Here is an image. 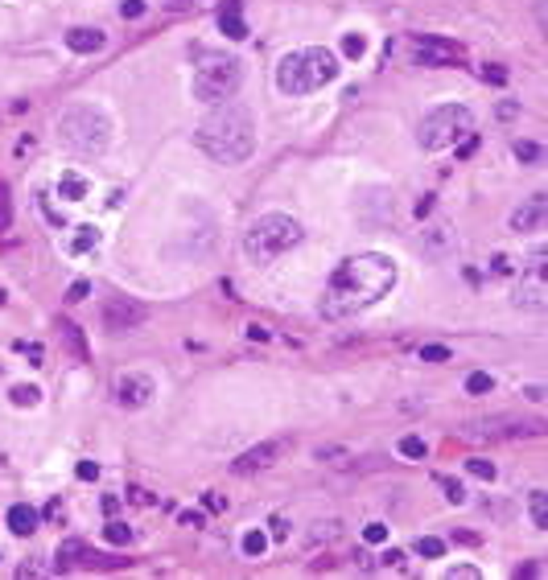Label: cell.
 Masks as SVG:
<instances>
[{
  "mask_svg": "<svg viewBox=\"0 0 548 580\" xmlns=\"http://www.w3.org/2000/svg\"><path fill=\"white\" fill-rule=\"evenodd\" d=\"M396 260L392 256H379V251H359V256H347L338 268L330 272L326 288H321L318 309L326 321H347L355 313L371 309L375 301H383L392 288H396Z\"/></svg>",
  "mask_w": 548,
  "mask_h": 580,
  "instance_id": "obj_1",
  "label": "cell"
},
{
  "mask_svg": "<svg viewBox=\"0 0 548 580\" xmlns=\"http://www.w3.org/2000/svg\"><path fill=\"white\" fill-rule=\"evenodd\" d=\"M194 144L219 165H243L252 157V148H256V120H252L248 103L219 99V107L198 124Z\"/></svg>",
  "mask_w": 548,
  "mask_h": 580,
  "instance_id": "obj_2",
  "label": "cell"
},
{
  "mask_svg": "<svg viewBox=\"0 0 548 580\" xmlns=\"http://www.w3.org/2000/svg\"><path fill=\"white\" fill-rule=\"evenodd\" d=\"M338 54L326 49V45H301V49H289L276 66V87L284 95H314L326 83L338 79Z\"/></svg>",
  "mask_w": 548,
  "mask_h": 580,
  "instance_id": "obj_3",
  "label": "cell"
},
{
  "mask_svg": "<svg viewBox=\"0 0 548 580\" xmlns=\"http://www.w3.org/2000/svg\"><path fill=\"white\" fill-rule=\"evenodd\" d=\"M58 140H62L70 152H79V157H103L107 144H112V120H107L99 107H91V103H79V107L62 111V120H58Z\"/></svg>",
  "mask_w": 548,
  "mask_h": 580,
  "instance_id": "obj_4",
  "label": "cell"
},
{
  "mask_svg": "<svg viewBox=\"0 0 548 580\" xmlns=\"http://www.w3.org/2000/svg\"><path fill=\"white\" fill-rule=\"evenodd\" d=\"M301 239H305L301 223L273 210V214H260L256 223L248 226V235H243V251H248L256 264H273V260H280L284 251H293Z\"/></svg>",
  "mask_w": 548,
  "mask_h": 580,
  "instance_id": "obj_5",
  "label": "cell"
},
{
  "mask_svg": "<svg viewBox=\"0 0 548 580\" xmlns=\"http://www.w3.org/2000/svg\"><path fill=\"white\" fill-rule=\"evenodd\" d=\"M243 83V62L235 54H198V66H194V95L206 99V103H219V99H231Z\"/></svg>",
  "mask_w": 548,
  "mask_h": 580,
  "instance_id": "obj_6",
  "label": "cell"
},
{
  "mask_svg": "<svg viewBox=\"0 0 548 580\" xmlns=\"http://www.w3.org/2000/svg\"><path fill=\"white\" fill-rule=\"evenodd\" d=\"M470 132H474V116H470V107H462V103H441V107H433V111L420 120L416 140H420L425 152H441V148L457 144L462 136H470Z\"/></svg>",
  "mask_w": 548,
  "mask_h": 580,
  "instance_id": "obj_7",
  "label": "cell"
},
{
  "mask_svg": "<svg viewBox=\"0 0 548 580\" xmlns=\"http://www.w3.org/2000/svg\"><path fill=\"white\" fill-rule=\"evenodd\" d=\"M149 321V309L132 301V297H112L107 305H103V329H112V334H128V329H140Z\"/></svg>",
  "mask_w": 548,
  "mask_h": 580,
  "instance_id": "obj_8",
  "label": "cell"
},
{
  "mask_svg": "<svg viewBox=\"0 0 548 580\" xmlns=\"http://www.w3.org/2000/svg\"><path fill=\"white\" fill-rule=\"evenodd\" d=\"M412 58L416 66H450L462 58V45L450 38H433V33H416L412 38Z\"/></svg>",
  "mask_w": 548,
  "mask_h": 580,
  "instance_id": "obj_9",
  "label": "cell"
},
{
  "mask_svg": "<svg viewBox=\"0 0 548 580\" xmlns=\"http://www.w3.org/2000/svg\"><path fill=\"white\" fill-rule=\"evenodd\" d=\"M153 395H157L153 375L128 370V375H120V379H116V403H120V407H144Z\"/></svg>",
  "mask_w": 548,
  "mask_h": 580,
  "instance_id": "obj_10",
  "label": "cell"
},
{
  "mask_svg": "<svg viewBox=\"0 0 548 580\" xmlns=\"http://www.w3.org/2000/svg\"><path fill=\"white\" fill-rule=\"evenodd\" d=\"M280 453H284V441H264V445L239 453V457L231 461V473H256V469H268V465H276Z\"/></svg>",
  "mask_w": 548,
  "mask_h": 580,
  "instance_id": "obj_11",
  "label": "cell"
},
{
  "mask_svg": "<svg viewBox=\"0 0 548 580\" xmlns=\"http://www.w3.org/2000/svg\"><path fill=\"white\" fill-rule=\"evenodd\" d=\"M545 297H548V284H545V272L532 268L524 280H519V288H515V305L519 309H545Z\"/></svg>",
  "mask_w": 548,
  "mask_h": 580,
  "instance_id": "obj_12",
  "label": "cell"
},
{
  "mask_svg": "<svg viewBox=\"0 0 548 580\" xmlns=\"http://www.w3.org/2000/svg\"><path fill=\"white\" fill-rule=\"evenodd\" d=\"M215 21H219V33H223V38H231V42H243V38H248L243 0H223V4H219V13H215Z\"/></svg>",
  "mask_w": 548,
  "mask_h": 580,
  "instance_id": "obj_13",
  "label": "cell"
},
{
  "mask_svg": "<svg viewBox=\"0 0 548 580\" xmlns=\"http://www.w3.org/2000/svg\"><path fill=\"white\" fill-rule=\"evenodd\" d=\"M540 226H545V194H536V198H528L524 206L511 210V230L515 235H528V230H540Z\"/></svg>",
  "mask_w": 548,
  "mask_h": 580,
  "instance_id": "obj_14",
  "label": "cell"
},
{
  "mask_svg": "<svg viewBox=\"0 0 548 580\" xmlns=\"http://www.w3.org/2000/svg\"><path fill=\"white\" fill-rule=\"evenodd\" d=\"M4 523H8V531H13V535H33V531H38V523H42V515H38L29 502H13V506H8V515H4Z\"/></svg>",
  "mask_w": 548,
  "mask_h": 580,
  "instance_id": "obj_15",
  "label": "cell"
},
{
  "mask_svg": "<svg viewBox=\"0 0 548 580\" xmlns=\"http://www.w3.org/2000/svg\"><path fill=\"white\" fill-rule=\"evenodd\" d=\"M99 243H103V230L91 226V223H83V226H75L66 251H70V256H91V251H99Z\"/></svg>",
  "mask_w": 548,
  "mask_h": 580,
  "instance_id": "obj_16",
  "label": "cell"
},
{
  "mask_svg": "<svg viewBox=\"0 0 548 580\" xmlns=\"http://www.w3.org/2000/svg\"><path fill=\"white\" fill-rule=\"evenodd\" d=\"M103 29H87V25H79V29H66V45L75 49V54H99L103 49Z\"/></svg>",
  "mask_w": 548,
  "mask_h": 580,
  "instance_id": "obj_17",
  "label": "cell"
},
{
  "mask_svg": "<svg viewBox=\"0 0 548 580\" xmlns=\"http://www.w3.org/2000/svg\"><path fill=\"white\" fill-rule=\"evenodd\" d=\"M454 251V230L450 226H429L425 230V256L429 260H446Z\"/></svg>",
  "mask_w": 548,
  "mask_h": 580,
  "instance_id": "obj_18",
  "label": "cell"
},
{
  "mask_svg": "<svg viewBox=\"0 0 548 580\" xmlns=\"http://www.w3.org/2000/svg\"><path fill=\"white\" fill-rule=\"evenodd\" d=\"M87 194H91V181L79 178L75 169H66V173L58 178V198H66V202H83Z\"/></svg>",
  "mask_w": 548,
  "mask_h": 580,
  "instance_id": "obj_19",
  "label": "cell"
},
{
  "mask_svg": "<svg viewBox=\"0 0 548 580\" xmlns=\"http://www.w3.org/2000/svg\"><path fill=\"white\" fill-rule=\"evenodd\" d=\"M528 510H532V527L536 531H548V494L545 490L528 494Z\"/></svg>",
  "mask_w": 548,
  "mask_h": 580,
  "instance_id": "obj_20",
  "label": "cell"
},
{
  "mask_svg": "<svg viewBox=\"0 0 548 580\" xmlns=\"http://www.w3.org/2000/svg\"><path fill=\"white\" fill-rule=\"evenodd\" d=\"M239 547H243L248 560H260V556L268 551V535H264V531H248V535L239 539Z\"/></svg>",
  "mask_w": 548,
  "mask_h": 580,
  "instance_id": "obj_21",
  "label": "cell"
},
{
  "mask_svg": "<svg viewBox=\"0 0 548 580\" xmlns=\"http://www.w3.org/2000/svg\"><path fill=\"white\" fill-rule=\"evenodd\" d=\"M58 329H62V338L70 342V350H75V358H87V342H83V329H79L75 321H58Z\"/></svg>",
  "mask_w": 548,
  "mask_h": 580,
  "instance_id": "obj_22",
  "label": "cell"
},
{
  "mask_svg": "<svg viewBox=\"0 0 548 580\" xmlns=\"http://www.w3.org/2000/svg\"><path fill=\"white\" fill-rule=\"evenodd\" d=\"M412 547H416L425 560H441V556H446V543H441L437 535H420L416 543H412Z\"/></svg>",
  "mask_w": 548,
  "mask_h": 580,
  "instance_id": "obj_23",
  "label": "cell"
},
{
  "mask_svg": "<svg viewBox=\"0 0 548 580\" xmlns=\"http://www.w3.org/2000/svg\"><path fill=\"white\" fill-rule=\"evenodd\" d=\"M511 152H515V161H524V165H536V161H540V144H536V140H515Z\"/></svg>",
  "mask_w": 548,
  "mask_h": 580,
  "instance_id": "obj_24",
  "label": "cell"
},
{
  "mask_svg": "<svg viewBox=\"0 0 548 580\" xmlns=\"http://www.w3.org/2000/svg\"><path fill=\"white\" fill-rule=\"evenodd\" d=\"M8 400L17 403V407H33V403L42 400V387H33V383L25 387V383H21V387H13V391H8Z\"/></svg>",
  "mask_w": 548,
  "mask_h": 580,
  "instance_id": "obj_25",
  "label": "cell"
},
{
  "mask_svg": "<svg viewBox=\"0 0 548 580\" xmlns=\"http://www.w3.org/2000/svg\"><path fill=\"white\" fill-rule=\"evenodd\" d=\"M466 469H470L474 478H482V482H495V473H499V469H495V461H487V457H470V461H466Z\"/></svg>",
  "mask_w": 548,
  "mask_h": 580,
  "instance_id": "obj_26",
  "label": "cell"
},
{
  "mask_svg": "<svg viewBox=\"0 0 548 580\" xmlns=\"http://www.w3.org/2000/svg\"><path fill=\"white\" fill-rule=\"evenodd\" d=\"M425 453H429V445H425L420 437H400V457H409V461H425Z\"/></svg>",
  "mask_w": 548,
  "mask_h": 580,
  "instance_id": "obj_27",
  "label": "cell"
},
{
  "mask_svg": "<svg viewBox=\"0 0 548 580\" xmlns=\"http://www.w3.org/2000/svg\"><path fill=\"white\" fill-rule=\"evenodd\" d=\"M103 539H107V543H116V547H128V543H132V531H128L124 523H116V519H112V523L103 527Z\"/></svg>",
  "mask_w": 548,
  "mask_h": 580,
  "instance_id": "obj_28",
  "label": "cell"
},
{
  "mask_svg": "<svg viewBox=\"0 0 548 580\" xmlns=\"http://www.w3.org/2000/svg\"><path fill=\"white\" fill-rule=\"evenodd\" d=\"M491 387H495V379H491L487 370H474V375L466 379V391H470V395H487Z\"/></svg>",
  "mask_w": 548,
  "mask_h": 580,
  "instance_id": "obj_29",
  "label": "cell"
},
{
  "mask_svg": "<svg viewBox=\"0 0 548 580\" xmlns=\"http://www.w3.org/2000/svg\"><path fill=\"white\" fill-rule=\"evenodd\" d=\"M437 486L446 490V502H454V506L466 502V486H462V482H454V478H437Z\"/></svg>",
  "mask_w": 548,
  "mask_h": 580,
  "instance_id": "obj_30",
  "label": "cell"
},
{
  "mask_svg": "<svg viewBox=\"0 0 548 580\" xmlns=\"http://www.w3.org/2000/svg\"><path fill=\"white\" fill-rule=\"evenodd\" d=\"M79 556H87V547H83V539H66V543L58 547V560H62V564H75Z\"/></svg>",
  "mask_w": 548,
  "mask_h": 580,
  "instance_id": "obj_31",
  "label": "cell"
},
{
  "mask_svg": "<svg viewBox=\"0 0 548 580\" xmlns=\"http://www.w3.org/2000/svg\"><path fill=\"white\" fill-rule=\"evenodd\" d=\"M13 226V198H8V185L0 181V235Z\"/></svg>",
  "mask_w": 548,
  "mask_h": 580,
  "instance_id": "obj_32",
  "label": "cell"
},
{
  "mask_svg": "<svg viewBox=\"0 0 548 580\" xmlns=\"http://www.w3.org/2000/svg\"><path fill=\"white\" fill-rule=\"evenodd\" d=\"M342 54H347V58H363L367 54V38L363 33H347V38H342Z\"/></svg>",
  "mask_w": 548,
  "mask_h": 580,
  "instance_id": "obj_33",
  "label": "cell"
},
{
  "mask_svg": "<svg viewBox=\"0 0 548 580\" xmlns=\"http://www.w3.org/2000/svg\"><path fill=\"white\" fill-rule=\"evenodd\" d=\"M511 75H507V66H499V62H491V66H482V83H491V87H503Z\"/></svg>",
  "mask_w": 548,
  "mask_h": 580,
  "instance_id": "obj_34",
  "label": "cell"
},
{
  "mask_svg": "<svg viewBox=\"0 0 548 580\" xmlns=\"http://www.w3.org/2000/svg\"><path fill=\"white\" fill-rule=\"evenodd\" d=\"M388 531H392L388 523H367V527H363V539L371 543V547H375V543H388Z\"/></svg>",
  "mask_w": 548,
  "mask_h": 580,
  "instance_id": "obj_35",
  "label": "cell"
},
{
  "mask_svg": "<svg viewBox=\"0 0 548 580\" xmlns=\"http://www.w3.org/2000/svg\"><path fill=\"white\" fill-rule=\"evenodd\" d=\"M144 8H149L144 0H120V17H124V21H140Z\"/></svg>",
  "mask_w": 548,
  "mask_h": 580,
  "instance_id": "obj_36",
  "label": "cell"
},
{
  "mask_svg": "<svg viewBox=\"0 0 548 580\" xmlns=\"http://www.w3.org/2000/svg\"><path fill=\"white\" fill-rule=\"evenodd\" d=\"M450 350L446 346H420V362H450Z\"/></svg>",
  "mask_w": 548,
  "mask_h": 580,
  "instance_id": "obj_37",
  "label": "cell"
},
{
  "mask_svg": "<svg viewBox=\"0 0 548 580\" xmlns=\"http://www.w3.org/2000/svg\"><path fill=\"white\" fill-rule=\"evenodd\" d=\"M334 535H338V523H314L310 543H321V539H334Z\"/></svg>",
  "mask_w": 548,
  "mask_h": 580,
  "instance_id": "obj_38",
  "label": "cell"
},
{
  "mask_svg": "<svg viewBox=\"0 0 548 580\" xmlns=\"http://www.w3.org/2000/svg\"><path fill=\"white\" fill-rule=\"evenodd\" d=\"M87 292H91V284H87V280H75V284L66 288V301H70V305H79V301H83Z\"/></svg>",
  "mask_w": 548,
  "mask_h": 580,
  "instance_id": "obj_39",
  "label": "cell"
},
{
  "mask_svg": "<svg viewBox=\"0 0 548 580\" xmlns=\"http://www.w3.org/2000/svg\"><path fill=\"white\" fill-rule=\"evenodd\" d=\"M446 577H450V580H478V568H470V564H457V568H450Z\"/></svg>",
  "mask_w": 548,
  "mask_h": 580,
  "instance_id": "obj_40",
  "label": "cell"
},
{
  "mask_svg": "<svg viewBox=\"0 0 548 580\" xmlns=\"http://www.w3.org/2000/svg\"><path fill=\"white\" fill-rule=\"evenodd\" d=\"M495 116H499V120H515V116H519V103H515V99H503L499 107H495Z\"/></svg>",
  "mask_w": 548,
  "mask_h": 580,
  "instance_id": "obj_41",
  "label": "cell"
},
{
  "mask_svg": "<svg viewBox=\"0 0 548 580\" xmlns=\"http://www.w3.org/2000/svg\"><path fill=\"white\" fill-rule=\"evenodd\" d=\"M75 473H79L83 482H91V478H99V465H95V461H79V465H75Z\"/></svg>",
  "mask_w": 548,
  "mask_h": 580,
  "instance_id": "obj_42",
  "label": "cell"
},
{
  "mask_svg": "<svg viewBox=\"0 0 548 580\" xmlns=\"http://www.w3.org/2000/svg\"><path fill=\"white\" fill-rule=\"evenodd\" d=\"M383 564H388V568H396V572H404V564H409V560H404V551H396V547H392V551L383 556Z\"/></svg>",
  "mask_w": 548,
  "mask_h": 580,
  "instance_id": "obj_43",
  "label": "cell"
},
{
  "mask_svg": "<svg viewBox=\"0 0 548 580\" xmlns=\"http://www.w3.org/2000/svg\"><path fill=\"white\" fill-rule=\"evenodd\" d=\"M474 148H478V136H474V132H470V136H462V144H457V157L466 161V157H470Z\"/></svg>",
  "mask_w": 548,
  "mask_h": 580,
  "instance_id": "obj_44",
  "label": "cell"
},
{
  "mask_svg": "<svg viewBox=\"0 0 548 580\" xmlns=\"http://www.w3.org/2000/svg\"><path fill=\"white\" fill-rule=\"evenodd\" d=\"M412 210H416V219H425V214H429V210H433V194H420V198H416V206H412Z\"/></svg>",
  "mask_w": 548,
  "mask_h": 580,
  "instance_id": "obj_45",
  "label": "cell"
},
{
  "mask_svg": "<svg viewBox=\"0 0 548 580\" xmlns=\"http://www.w3.org/2000/svg\"><path fill=\"white\" fill-rule=\"evenodd\" d=\"M202 506H206V510H227V498H219V494H202Z\"/></svg>",
  "mask_w": 548,
  "mask_h": 580,
  "instance_id": "obj_46",
  "label": "cell"
},
{
  "mask_svg": "<svg viewBox=\"0 0 548 580\" xmlns=\"http://www.w3.org/2000/svg\"><path fill=\"white\" fill-rule=\"evenodd\" d=\"M17 350H25V354L33 358V366H42V346H38V342H29V346H25V342H17Z\"/></svg>",
  "mask_w": 548,
  "mask_h": 580,
  "instance_id": "obj_47",
  "label": "cell"
},
{
  "mask_svg": "<svg viewBox=\"0 0 548 580\" xmlns=\"http://www.w3.org/2000/svg\"><path fill=\"white\" fill-rule=\"evenodd\" d=\"M243 334H248L252 342H268V329H264V325H256V321H252V325H248Z\"/></svg>",
  "mask_w": 548,
  "mask_h": 580,
  "instance_id": "obj_48",
  "label": "cell"
},
{
  "mask_svg": "<svg viewBox=\"0 0 548 580\" xmlns=\"http://www.w3.org/2000/svg\"><path fill=\"white\" fill-rule=\"evenodd\" d=\"M182 527H202V510H185V515H182Z\"/></svg>",
  "mask_w": 548,
  "mask_h": 580,
  "instance_id": "obj_49",
  "label": "cell"
},
{
  "mask_svg": "<svg viewBox=\"0 0 548 580\" xmlns=\"http://www.w3.org/2000/svg\"><path fill=\"white\" fill-rule=\"evenodd\" d=\"M491 272H499V276H507V272H511V264H507V256H495V260H491Z\"/></svg>",
  "mask_w": 548,
  "mask_h": 580,
  "instance_id": "obj_50",
  "label": "cell"
},
{
  "mask_svg": "<svg viewBox=\"0 0 548 580\" xmlns=\"http://www.w3.org/2000/svg\"><path fill=\"white\" fill-rule=\"evenodd\" d=\"M103 510L116 515V510H120V498H116V494H103Z\"/></svg>",
  "mask_w": 548,
  "mask_h": 580,
  "instance_id": "obj_51",
  "label": "cell"
},
{
  "mask_svg": "<svg viewBox=\"0 0 548 580\" xmlns=\"http://www.w3.org/2000/svg\"><path fill=\"white\" fill-rule=\"evenodd\" d=\"M289 535V523L284 519H273V539H284Z\"/></svg>",
  "mask_w": 548,
  "mask_h": 580,
  "instance_id": "obj_52",
  "label": "cell"
},
{
  "mask_svg": "<svg viewBox=\"0 0 548 580\" xmlns=\"http://www.w3.org/2000/svg\"><path fill=\"white\" fill-rule=\"evenodd\" d=\"M540 572H545V568H540V564H524V568H519V572H515V577H540Z\"/></svg>",
  "mask_w": 548,
  "mask_h": 580,
  "instance_id": "obj_53",
  "label": "cell"
},
{
  "mask_svg": "<svg viewBox=\"0 0 548 580\" xmlns=\"http://www.w3.org/2000/svg\"><path fill=\"white\" fill-rule=\"evenodd\" d=\"M58 515H62V502L54 498V502H50V506H46V519H58Z\"/></svg>",
  "mask_w": 548,
  "mask_h": 580,
  "instance_id": "obj_54",
  "label": "cell"
},
{
  "mask_svg": "<svg viewBox=\"0 0 548 580\" xmlns=\"http://www.w3.org/2000/svg\"><path fill=\"white\" fill-rule=\"evenodd\" d=\"M190 4H194V0H165V8H174V13H178V8H190Z\"/></svg>",
  "mask_w": 548,
  "mask_h": 580,
  "instance_id": "obj_55",
  "label": "cell"
},
{
  "mask_svg": "<svg viewBox=\"0 0 548 580\" xmlns=\"http://www.w3.org/2000/svg\"><path fill=\"white\" fill-rule=\"evenodd\" d=\"M0 305H4V292H0Z\"/></svg>",
  "mask_w": 548,
  "mask_h": 580,
  "instance_id": "obj_56",
  "label": "cell"
}]
</instances>
